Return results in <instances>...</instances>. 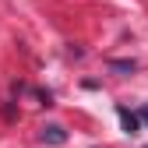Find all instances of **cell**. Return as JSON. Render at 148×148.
Segmentation results:
<instances>
[{
  "instance_id": "obj_1",
  "label": "cell",
  "mask_w": 148,
  "mask_h": 148,
  "mask_svg": "<svg viewBox=\"0 0 148 148\" xmlns=\"http://www.w3.org/2000/svg\"><path fill=\"white\" fill-rule=\"evenodd\" d=\"M39 138H42V145H53V148H60V145H67V131H64L60 123H46Z\"/></svg>"
},
{
  "instance_id": "obj_2",
  "label": "cell",
  "mask_w": 148,
  "mask_h": 148,
  "mask_svg": "<svg viewBox=\"0 0 148 148\" xmlns=\"http://www.w3.org/2000/svg\"><path fill=\"white\" fill-rule=\"evenodd\" d=\"M116 116H120V123H123V131H127V134H138V131H141V116L131 113L127 106H116Z\"/></svg>"
},
{
  "instance_id": "obj_3",
  "label": "cell",
  "mask_w": 148,
  "mask_h": 148,
  "mask_svg": "<svg viewBox=\"0 0 148 148\" xmlns=\"http://www.w3.org/2000/svg\"><path fill=\"white\" fill-rule=\"evenodd\" d=\"M109 67H113V71H120V74H131V71H134V60H113Z\"/></svg>"
},
{
  "instance_id": "obj_4",
  "label": "cell",
  "mask_w": 148,
  "mask_h": 148,
  "mask_svg": "<svg viewBox=\"0 0 148 148\" xmlns=\"http://www.w3.org/2000/svg\"><path fill=\"white\" fill-rule=\"evenodd\" d=\"M141 120H145V123H148V106H145V109H141Z\"/></svg>"
}]
</instances>
